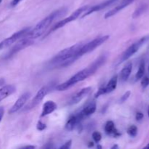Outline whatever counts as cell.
Listing matches in <instances>:
<instances>
[{"mask_svg": "<svg viewBox=\"0 0 149 149\" xmlns=\"http://www.w3.org/2000/svg\"><path fill=\"white\" fill-rule=\"evenodd\" d=\"M82 120V117L80 116L79 113L75 115H72L71 116H70V118L68 119L66 124H65V130H67L68 131L74 130L76 127L81 124V122Z\"/></svg>", "mask_w": 149, "mask_h": 149, "instance_id": "5bb4252c", "label": "cell"}, {"mask_svg": "<svg viewBox=\"0 0 149 149\" xmlns=\"http://www.w3.org/2000/svg\"><path fill=\"white\" fill-rule=\"evenodd\" d=\"M130 94H131V92L130 91H127L126 93H125V94L123 95L120 98V102L121 103H124V102L126 101L127 100L128 98H129V97L130 96Z\"/></svg>", "mask_w": 149, "mask_h": 149, "instance_id": "484cf974", "label": "cell"}, {"mask_svg": "<svg viewBox=\"0 0 149 149\" xmlns=\"http://www.w3.org/2000/svg\"><path fill=\"white\" fill-rule=\"evenodd\" d=\"M148 36H145V37L141 38V39L138 41V42H135L134 44H132L131 46H130L125 51L122 55L121 56L120 60H119V63L124 62V61H126L129 59L130 57H132L134 54L136 53L138 51V49L142 47V45L148 40Z\"/></svg>", "mask_w": 149, "mask_h": 149, "instance_id": "52a82bcc", "label": "cell"}, {"mask_svg": "<svg viewBox=\"0 0 149 149\" xmlns=\"http://www.w3.org/2000/svg\"><path fill=\"white\" fill-rule=\"evenodd\" d=\"M134 1H135V0H123L122 2L119 5H118L117 7L113 8V10H111L110 11L106 13V14H105L104 17L106 19H107V18H109V17H112V16L115 15H116V13H119V11H121V10H123L124 8H125V7H127V6H129L130 4H132Z\"/></svg>", "mask_w": 149, "mask_h": 149, "instance_id": "9a60e30c", "label": "cell"}, {"mask_svg": "<svg viewBox=\"0 0 149 149\" xmlns=\"http://www.w3.org/2000/svg\"><path fill=\"white\" fill-rule=\"evenodd\" d=\"M89 7H90V6L86 5V6H83V7L77 9L75 12H74V13H73L71 15L68 16V17H66V18L63 19V20H61V21L58 22V23H57L56 24L53 26V27H52V29L49 31V32L47 33V35L49 34L51 32L54 31H56V30H58V29H61V28L63 27V26H65L67 23H70V22L73 21V20H75L76 19H77L79 17H80V15H81L84 12L87 11V10L89 9Z\"/></svg>", "mask_w": 149, "mask_h": 149, "instance_id": "8992f818", "label": "cell"}, {"mask_svg": "<svg viewBox=\"0 0 149 149\" xmlns=\"http://www.w3.org/2000/svg\"><path fill=\"white\" fill-rule=\"evenodd\" d=\"M101 134L99 132H97V131H95V132H93V140H94L95 141L96 143H98L99 141L101 140Z\"/></svg>", "mask_w": 149, "mask_h": 149, "instance_id": "cb8c5ba5", "label": "cell"}, {"mask_svg": "<svg viewBox=\"0 0 149 149\" xmlns=\"http://www.w3.org/2000/svg\"><path fill=\"white\" fill-rule=\"evenodd\" d=\"M71 143H72V141H71V140H69V141H66L63 145L61 146L60 147V148H65V149L70 148L71 146Z\"/></svg>", "mask_w": 149, "mask_h": 149, "instance_id": "83f0119b", "label": "cell"}, {"mask_svg": "<svg viewBox=\"0 0 149 149\" xmlns=\"http://www.w3.org/2000/svg\"><path fill=\"white\" fill-rule=\"evenodd\" d=\"M117 82H118V76H113L111 79H110V81L108 82V84H106V87H100L98 90V91L96 93V94L95 95V97H98L99 96L107 94V93H110L111 92H113V90H116V86H117Z\"/></svg>", "mask_w": 149, "mask_h": 149, "instance_id": "30bf717a", "label": "cell"}, {"mask_svg": "<svg viewBox=\"0 0 149 149\" xmlns=\"http://www.w3.org/2000/svg\"><path fill=\"white\" fill-rule=\"evenodd\" d=\"M4 83H5V81H4V79H0V87L4 85Z\"/></svg>", "mask_w": 149, "mask_h": 149, "instance_id": "1f68e13d", "label": "cell"}, {"mask_svg": "<svg viewBox=\"0 0 149 149\" xmlns=\"http://www.w3.org/2000/svg\"><path fill=\"white\" fill-rule=\"evenodd\" d=\"M55 85H56V84H53V83H51L50 84H48V85L44 86L43 87H42V88L37 92V93H36V95L33 97V98L32 99L26 106H25L24 109H23V111H29L31 110V109L36 107V106L43 100L44 97L50 92V90H53V87Z\"/></svg>", "mask_w": 149, "mask_h": 149, "instance_id": "277c9868", "label": "cell"}, {"mask_svg": "<svg viewBox=\"0 0 149 149\" xmlns=\"http://www.w3.org/2000/svg\"><path fill=\"white\" fill-rule=\"evenodd\" d=\"M66 13V8L59 9V10L52 12L49 15H47L43 20H41L39 23H38L33 29H31L26 36H27V37L31 38L32 39L39 37V36H41L42 34L45 33V31L49 28V26L52 24V23L55 19L58 18L61 16L65 15Z\"/></svg>", "mask_w": 149, "mask_h": 149, "instance_id": "7a4b0ae2", "label": "cell"}, {"mask_svg": "<svg viewBox=\"0 0 149 149\" xmlns=\"http://www.w3.org/2000/svg\"><path fill=\"white\" fill-rule=\"evenodd\" d=\"M23 148H34L35 146H24Z\"/></svg>", "mask_w": 149, "mask_h": 149, "instance_id": "d6a6232c", "label": "cell"}, {"mask_svg": "<svg viewBox=\"0 0 149 149\" xmlns=\"http://www.w3.org/2000/svg\"><path fill=\"white\" fill-rule=\"evenodd\" d=\"M96 111V103L95 101H91L89 103H87L84 108H83L82 110L80 112H79L80 116L83 118V119H85V118L88 117L90 115H92L93 113H94Z\"/></svg>", "mask_w": 149, "mask_h": 149, "instance_id": "2e32d148", "label": "cell"}, {"mask_svg": "<svg viewBox=\"0 0 149 149\" xmlns=\"http://www.w3.org/2000/svg\"><path fill=\"white\" fill-rule=\"evenodd\" d=\"M90 145H89V146H89V147H93V146H94V144H93V142H92V143H91V142H90Z\"/></svg>", "mask_w": 149, "mask_h": 149, "instance_id": "836d02e7", "label": "cell"}, {"mask_svg": "<svg viewBox=\"0 0 149 149\" xmlns=\"http://www.w3.org/2000/svg\"><path fill=\"white\" fill-rule=\"evenodd\" d=\"M104 130L107 135H113L115 137H117L121 135V134L118 132L116 129L114 123L112 121H108L105 125Z\"/></svg>", "mask_w": 149, "mask_h": 149, "instance_id": "ffe728a7", "label": "cell"}, {"mask_svg": "<svg viewBox=\"0 0 149 149\" xmlns=\"http://www.w3.org/2000/svg\"><path fill=\"white\" fill-rule=\"evenodd\" d=\"M97 148H102V147H101V146H97Z\"/></svg>", "mask_w": 149, "mask_h": 149, "instance_id": "8d00e7d4", "label": "cell"}, {"mask_svg": "<svg viewBox=\"0 0 149 149\" xmlns=\"http://www.w3.org/2000/svg\"><path fill=\"white\" fill-rule=\"evenodd\" d=\"M145 148H149V143L146 146H145Z\"/></svg>", "mask_w": 149, "mask_h": 149, "instance_id": "e575fe53", "label": "cell"}, {"mask_svg": "<svg viewBox=\"0 0 149 149\" xmlns=\"http://www.w3.org/2000/svg\"><path fill=\"white\" fill-rule=\"evenodd\" d=\"M16 87L14 85H5L0 88V102L7 98L8 96L11 95L15 93Z\"/></svg>", "mask_w": 149, "mask_h": 149, "instance_id": "ac0fdd59", "label": "cell"}, {"mask_svg": "<svg viewBox=\"0 0 149 149\" xmlns=\"http://www.w3.org/2000/svg\"><path fill=\"white\" fill-rule=\"evenodd\" d=\"M146 71V66H145V63L143 61L140 63L139 68H138V71H137V74L135 75V78H136V80H139L141 79H142L143 77L144 74H145Z\"/></svg>", "mask_w": 149, "mask_h": 149, "instance_id": "7402d4cb", "label": "cell"}, {"mask_svg": "<svg viewBox=\"0 0 149 149\" xmlns=\"http://www.w3.org/2000/svg\"><path fill=\"white\" fill-rule=\"evenodd\" d=\"M110 36L109 35H106V36H100V37H97L94 39L93 40L90 41V42H87V43H84V45L80 48V49L78 52V56L81 57L84 54H87L89 52H91L94 50L95 49H96L97 47H98L99 46L103 44L104 42H106L108 39H109Z\"/></svg>", "mask_w": 149, "mask_h": 149, "instance_id": "5b68a950", "label": "cell"}, {"mask_svg": "<svg viewBox=\"0 0 149 149\" xmlns=\"http://www.w3.org/2000/svg\"><path fill=\"white\" fill-rule=\"evenodd\" d=\"M57 104L52 100H48V101L45 102L42 107V111L41 113V117H44V116H47V115L49 114V113H52L55 111L57 109Z\"/></svg>", "mask_w": 149, "mask_h": 149, "instance_id": "e0dca14e", "label": "cell"}, {"mask_svg": "<svg viewBox=\"0 0 149 149\" xmlns=\"http://www.w3.org/2000/svg\"><path fill=\"white\" fill-rule=\"evenodd\" d=\"M149 85V78L148 77H145L141 80V86L143 88H146Z\"/></svg>", "mask_w": 149, "mask_h": 149, "instance_id": "d4e9b609", "label": "cell"}, {"mask_svg": "<svg viewBox=\"0 0 149 149\" xmlns=\"http://www.w3.org/2000/svg\"><path fill=\"white\" fill-rule=\"evenodd\" d=\"M4 107H2V106H0V122H1L3 116H4Z\"/></svg>", "mask_w": 149, "mask_h": 149, "instance_id": "f546056e", "label": "cell"}, {"mask_svg": "<svg viewBox=\"0 0 149 149\" xmlns=\"http://www.w3.org/2000/svg\"><path fill=\"white\" fill-rule=\"evenodd\" d=\"M127 134L130 135V136L132 137H135L138 134V127H137L135 125H131L129 128L127 129Z\"/></svg>", "mask_w": 149, "mask_h": 149, "instance_id": "603a6c76", "label": "cell"}, {"mask_svg": "<svg viewBox=\"0 0 149 149\" xmlns=\"http://www.w3.org/2000/svg\"><path fill=\"white\" fill-rule=\"evenodd\" d=\"M31 29L30 27L25 28V29H22V30L13 33V34L12 35V36H10V37L7 38V39H5L4 40H3L2 42H0V49H4V48H6L7 47L10 46V45H13V43H15L16 41L18 40L19 39L26 36V35L29 33V31H30Z\"/></svg>", "mask_w": 149, "mask_h": 149, "instance_id": "ba28073f", "label": "cell"}, {"mask_svg": "<svg viewBox=\"0 0 149 149\" xmlns=\"http://www.w3.org/2000/svg\"><path fill=\"white\" fill-rule=\"evenodd\" d=\"M31 97V93L27 92V93H25L22 95L21 96H20L18 99L16 100V102L15 103V104L13 105V107L10 109L9 111V113H14L18 111L19 110H20L21 109H23V106H25V104L26 103V102L28 101L29 98Z\"/></svg>", "mask_w": 149, "mask_h": 149, "instance_id": "8fae6325", "label": "cell"}, {"mask_svg": "<svg viewBox=\"0 0 149 149\" xmlns=\"http://www.w3.org/2000/svg\"><path fill=\"white\" fill-rule=\"evenodd\" d=\"M1 1H2V0H0V3H1Z\"/></svg>", "mask_w": 149, "mask_h": 149, "instance_id": "74e56055", "label": "cell"}, {"mask_svg": "<svg viewBox=\"0 0 149 149\" xmlns=\"http://www.w3.org/2000/svg\"><path fill=\"white\" fill-rule=\"evenodd\" d=\"M132 63L129 62L125 65L122 70L120 72V80L124 82V81H126L127 80L129 79L130 76L131 72H132Z\"/></svg>", "mask_w": 149, "mask_h": 149, "instance_id": "d6986e66", "label": "cell"}, {"mask_svg": "<svg viewBox=\"0 0 149 149\" xmlns=\"http://www.w3.org/2000/svg\"><path fill=\"white\" fill-rule=\"evenodd\" d=\"M36 129L39 131H43L44 130L46 129V125L43 123L41 121H39L37 123V125H36Z\"/></svg>", "mask_w": 149, "mask_h": 149, "instance_id": "4316f807", "label": "cell"}, {"mask_svg": "<svg viewBox=\"0 0 149 149\" xmlns=\"http://www.w3.org/2000/svg\"><path fill=\"white\" fill-rule=\"evenodd\" d=\"M93 74L92 73V71H90L89 67H87V68H84V69L81 70V71L77 73L75 75H74L72 77H71L68 81H65V82L63 83V84L56 85L55 89H56L57 90H58V91H64V90H68V88L72 87V86H74V84H77V83L80 82V81L86 79L88 78L89 77L92 76Z\"/></svg>", "mask_w": 149, "mask_h": 149, "instance_id": "3957f363", "label": "cell"}, {"mask_svg": "<svg viewBox=\"0 0 149 149\" xmlns=\"http://www.w3.org/2000/svg\"><path fill=\"white\" fill-rule=\"evenodd\" d=\"M116 1H117V0H107V1L100 3V4H97V5H95L91 7H89L88 10L86 11V13L83 15V16L81 17H86V16L95 13V12H97V11H100V10H103V9L106 8V7H109V6L111 5L112 4L116 2Z\"/></svg>", "mask_w": 149, "mask_h": 149, "instance_id": "4fadbf2b", "label": "cell"}, {"mask_svg": "<svg viewBox=\"0 0 149 149\" xmlns=\"http://www.w3.org/2000/svg\"><path fill=\"white\" fill-rule=\"evenodd\" d=\"M144 115L142 112H137L136 115H135V119L137 121H141L143 119Z\"/></svg>", "mask_w": 149, "mask_h": 149, "instance_id": "f1b7e54d", "label": "cell"}, {"mask_svg": "<svg viewBox=\"0 0 149 149\" xmlns=\"http://www.w3.org/2000/svg\"><path fill=\"white\" fill-rule=\"evenodd\" d=\"M34 43L32 39L29 37H25L23 39H22L21 40L19 41L14 47H13L8 52V53L6 55L5 58H10L11 57H13V55H15L16 53H17L18 52H20L22 49H25V48L31 46Z\"/></svg>", "mask_w": 149, "mask_h": 149, "instance_id": "9c48e42d", "label": "cell"}, {"mask_svg": "<svg viewBox=\"0 0 149 149\" xmlns=\"http://www.w3.org/2000/svg\"><path fill=\"white\" fill-rule=\"evenodd\" d=\"M147 8H148V5H147V4H144L139 6V7L135 10L133 14H132V17H133V18H137V17H140L141 15H143L146 11Z\"/></svg>", "mask_w": 149, "mask_h": 149, "instance_id": "44dd1931", "label": "cell"}, {"mask_svg": "<svg viewBox=\"0 0 149 149\" xmlns=\"http://www.w3.org/2000/svg\"><path fill=\"white\" fill-rule=\"evenodd\" d=\"M148 117H149V106H148Z\"/></svg>", "mask_w": 149, "mask_h": 149, "instance_id": "d590c367", "label": "cell"}, {"mask_svg": "<svg viewBox=\"0 0 149 149\" xmlns=\"http://www.w3.org/2000/svg\"><path fill=\"white\" fill-rule=\"evenodd\" d=\"M20 1H21V0H13V1L11 2V5L13 6V7H15V6L17 5Z\"/></svg>", "mask_w": 149, "mask_h": 149, "instance_id": "4dcf8cb0", "label": "cell"}, {"mask_svg": "<svg viewBox=\"0 0 149 149\" xmlns=\"http://www.w3.org/2000/svg\"><path fill=\"white\" fill-rule=\"evenodd\" d=\"M91 89L92 88L90 87H87L80 90L79 91H78L77 93H75V94L71 97V99H70L69 101H68V104L71 106V105H74L78 103L79 102L81 101L83 98H84V97L90 93Z\"/></svg>", "mask_w": 149, "mask_h": 149, "instance_id": "7c38bea8", "label": "cell"}, {"mask_svg": "<svg viewBox=\"0 0 149 149\" xmlns=\"http://www.w3.org/2000/svg\"><path fill=\"white\" fill-rule=\"evenodd\" d=\"M84 44L83 42H80L60 51L51 59L49 64L55 68L68 66L79 58L78 56V52Z\"/></svg>", "mask_w": 149, "mask_h": 149, "instance_id": "6da1fadb", "label": "cell"}, {"mask_svg": "<svg viewBox=\"0 0 149 149\" xmlns=\"http://www.w3.org/2000/svg\"><path fill=\"white\" fill-rule=\"evenodd\" d=\"M148 71H149V65H148Z\"/></svg>", "mask_w": 149, "mask_h": 149, "instance_id": "f35d334b", "label": "cell"}]
</instances>
